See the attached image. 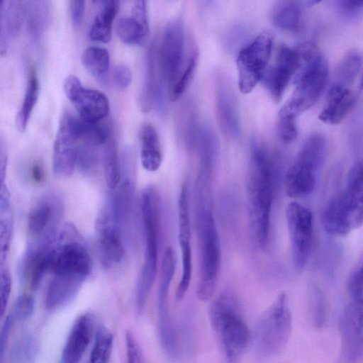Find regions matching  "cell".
Listing matches in <instances>:
<instances>
[{
	"label": "cell",
	"mask_w": 363,
	"mask_h": 363,
	"mask_svg": "<svg viewBox=\"0 0 363 363\" xmlns=\"http://www.w3.org/2000/svg\"><path fill=\"white\" fill-rule=\"evenodd\" d=\"M214 164L200 162L194 188V220L199 250L196 296L209 300L216 289L221 265V247L212 201Z\"/></svg>",
	"instance_id": "1"
},
{
	"label": "cell",
	"mask_w": 363,
	"mask_h": 363,
	"mask_svg": "<svg viewBox=\"0 0 363 363\" xmlns=\"http://www.w3.org/2000/svg\"><path fill=\"white\" fill-rule=\"evenodd\" d=\"M277 165L269 149L253 142L247 174V199L250 225L257 245L267 252L271 242V220L277 184Z\"/></svg>",
	"instance_id": "2"
},
{
	"label": "cell",
	"mask_w": 363,
	"mask_h": 363,
	"mask_svg": "<svg viewBox=\"0 0 363 363\" xmlns=\"http://www.w3.org/2000/svg\"><path fill=\"white\" fill-rule=\"evenodd\" d=\"M140 213L144 237V261L135 289V308L140 315L153 286L158 266L160 230V202L153 186L146 187L141 195Z\"/></svg>",
	"instance_id": "3"
},
{
	"label": "cell",
	"mask_w": 363,
	"mask_h": 363,
	"mask_svg": "<svg viewBox=\"0 0 363 363\" xmlns=\"http://www.w3.org/2000/svg\"><path fill=\"white\" fill-rule=\"evenodd\" d=\"M208 315L225 362L238 363L251 334L238 300L228 293L220 294L211 303Z\"/></svg>",
	"instance_id": "4"
},
{
	"label": "cell",
	"mask_w": 363,
	"mask_h": 363,
	"mask_svg": "<svg viewBox=\"0 0 363 363\" xmlns=\"http://www.w3.org/2000/svg\"><path fill=\"white\" fill-rule=\"evenodd\" d=\"M297 50L301 61L296 73L295 89L282 107L296 117L317 102L326 87L328 79L327 60L315 43L306 42Z\"/></svg>",
	"instance_id": "5"
},
{
	"label": "cell",
	"mask_w": 363,
	"mask_h": 363,
	"mask_svg": "<svg viewBox=\"0 0 363 363\" xmlns=\"http://www.w3.org/2000/svg\"><path fill=\"white\" fill-rule=\"evenodd\" d=\"M328 154V141L321 133L311 134L286 172V194L291 198L310 195L316 186V176Z\"/></svg>",
	"instance_id": "6"
},
{
	"label": "cell",
	"mask_w": 363,
	"mask_h": 363,
	"mask_svg": "<svg viewBox=\"0 0 363 363\" xmlns=\"http://www.w3.org/2000/svg\"><path fill=\"white\" fill-rule=\"evenodd\" d=\"M292 330V313L287 294L280 293L259 318L253 340L256 351L269 357L281 352Z\"/></svg>",
	"instance_id": "7"
},
{
	"label": "cell",
	"mask_w": 363,
	"mask_h": 363,
	"mask_svg": "<svg viewBox=\"0 0 363 363\" xmlns=\"http://www.w3.org/2000/svg\"><path fill=\"white\" fill-rule=\"evenodd\" d=\"M54 245L50 272L86 280L92 269L91 256L72 225H66Z\"/></svg>",
	"instance_id": "8"
},
{
	"label": "cell",
	"mask_w": 363,
	"mask_h": 363,
	"mask_svg": "<svg viewBox=\"0 0 363 363\" xmlns=\"http://www.w3.org/2000/svg\"><path fill=\"white\" fill-rule=\"evenodd\" d=\"M273 42V34L263 31L240 51L237 57L238 87L243 94L251 92L262 79L270 59Z\"/></svg>",
	"instance_id": "9"
},
{
	"label": "cell",
	"mask_w": 363,
	"mask_h": 363,
	"mask_svg": "<svg viewBox=\"0 0 363 363\" xmlns=\"http://www.w3.org/2000/svg\"><path fill=\"white\" fill-rule=\"evenodd\" d=\"M185 35L183 21L176 18L169 22L159 48L160 65L169 94L174 87L187 62L185 59Z\"/></svg>",
	"instance_id": "10"
},
{
	"label": "cell",
	"mask_w": 363,
	"mask_h": 363,
	"mask_svg": "<svg viewBox=\"0 0 363 363\" xmlns=\"http://www.w3.org/2000/svg\"><path fill=\"white\" fill-rule=\"evenodd\" d=\"M286 218L293 263L295 269L301 272L306 266L311 254L313 215L308 208L293 201L286 206Z\"/></svg>",
	"instance_id": "11"
},
{
	"label": "cell",
	"mask_w": 363,
	"mask_h": 363,
	"mask_svg": "<svg viewBox=\"0 0 363 363\" xmlns=\"http://www.w3.org/2000/svg\"><path fill=\"white\" fill-rule=\"evenodd\" d=\"M340 363L363 362V299H352L339 320Z\"/></svg>",
	"instance_id": "12"
},
{
	"label": "cell",
	"mask_w": 363,
	"mask_h": 363,
	"mask_svg": "<svg viewBox=\"0 0 363 363\" xmlns=\"http://www.w3.org/2000/svg\"><path fill=\"white\" fill-rule=\"evenodd\" d=\"M63 203L55 194H48L40 199L28 216V230L34 243L54 244L58 225L63 213Z\"/></svg>",
	"instance_id": "13"
},
{
	"label": "cell",
	"mask_w": 363,
	"mask_h": 363,
	"mask_svg": "<svg viewBox=\"0 0 363 363\" xmlns=\"http://www.w3.org/2000/svg\"><path fill=\"white\" fill-rule=\"evenodd\" d=\"M79 140L74 126V115L65 113L53 145L52 169L56 177L65 178L73 172L77 164Z\"/></svg>",
	"instance_id": "14"
},
{
	"label": "cell",
	"mask_w": 363,
	"mask_h": 363,
	"mask_svg": "<svg viewBox=\"0 0 363 363\" xmlns=\"http://www.w3.org/2000/svg\"><path fill=\"white\" fill-rule=\"evenodd\" d=\"M178 241L181 252L182 272L175 296L182 300L187 293L193 272L191 221L189 206L187 184L184 183L180 189L178 202Z\"/></svg>",
	"instance_id": "15"
},
{
	"label": "cell",
	"mask_w": 363,
	"mask_h": 363,
	"mask_svg": "<svg viewBox=\"0 0 363 363\" xmlns=\"http://www.w3.org/2000/svg\"><path fill=\"white\" fill-rule=\"evenodd\" d=\"M63 89L84 121L99 122L108 114L110 104L106 96L99 90L84 87L76 76L65 78Z\"/></svg>",
	"instance_id": "16"
},
{
	"label": "cell",
	"mask_w": 363,
	"mask_h": 363,
	"mask_svg": "<svg viewBox=\"0 0 363 363\" xmlns=\"http://www.w3.org/2000/svg\"><path fill=\"white\" fill-rule=\"evenodd\" d=\"M301 56L298 50L280 45L274 61L266 69L262 80L273 100L278 103L293 76L301 66Z\"/></svg>",
	"instance_id": "17"
},
{
	"label": "cell",
	"mask_w": 363,
	"mask_h": 363,
	"mask_svg": "<svg viewBox=\"0 0 363 363\" xmlns=\"http://www.w3.org/2000/svg\"><path fill=\"white\" fill-rule=\"evenodd\" d=\"M96 229L98 250L103 266L110 268L119 264L125 255L123 230L104 206L97 216Z\"/></svg>",
	"instance_id": "18"
},
{
	"label": "cell",
	"mask_w": 363,
	"mask_h": 363,
	"mask_svg": "<svg viewBox=\"0 0 363 363\" xmlns=\"http://www.w3.org/2000/svg\"><path fill=\"white\" fill-rule=\"evenodd\" d=\"M216 111L223 135L229 140L239 138L241 125L237 101L230 84L223 76L216 79Z\"/></svg>",
	"instance_id": "19"
},
{
	"label": "cell",
	"mask_w": 363,
	"mask_h": 363,
	"mask_svg": "<svg viewBox=\"0 0 363 363\" xmlns=\"http://www.w3.org/2000/svg\"><path fill=\"white\" fill-rule=\"evenodd\" d=\"M164 81L160 65L159 48L153 43L147 50L145 60L144 79L140 94V106L149 112L161 99Z\"/></svg>",
	"instance_id": "20"
},
{
	"label": "cell",
	"mask_w": 363,
	"mask_h": 363,
	"mask_svg": "<svg viewBox=\"0 0 363 363\" xmlns=\"http://www.w3.org/2000/svg\"><path fill=\"white\" fill-rule=\"evenodd\" d=\"M94 318L86 313L79 315L69 333L62 352V363H79L94 337Z\"/></svg>",
	"instance_id": "21"
},
{
	"label": "cell",
	"mask_w": 363,
	"mask_h": 363,
	"mask_svg": "<svg viewBox=\"0 0 363 363\" xmlns=\"http://www.w3.org/2000/svg\"><path fill=\"white\" fill-rule=\"evenodd\" d=\"M322 224L330 235L345 236L357 228L350 201L344 192L334 197L325 208Z\"/></svg>",
	"instance_id": "22"
},
{
	"label": "cell",
	"mask_w": 363,
	"mask_h": 363,
	"mask_svg": "<svg viewBox=\"0 0 363 363\" xmlns=\"http://www.w3.org/2000/svg\"><path fill=\"white\" fill-rule=\"evenodd\" d=\"M118 37L128 45L143 44L150 33L147 2L134 1L131 16L120 18L116 26Z\"/></svg>",
	"instance_id": "23"
},
{
	"label": "cell",
	"mask_w": 363,
	"mask_h": 363,
	"mask_svg": "<svg viewBox=\"0 0 363 363\" xmlns=\"http://www.w3.org/2000/svg\"><path fill=\"white\" fill-rule=\"evenodd\" d=\"M355 101V96L348 86L335 82L328 92L319 119L330 125L340 123L352 110Z\"/></svg>",
	"instance_id": "24"
},
{
	"label": "cell",
	"mask_w": 363,
	"mask_h": 363,
	"mask_svg": "<svg viewBox=\"0 0 363 363\" xmlns=\"http://www.w3.org/2000/svg\"><path fill=\"white\" fill-rule=\"evenodd\" d=\"M27 2L19 0L1 1L0 6V50L6 53L10 38L16 36L26 16Z\"/></svg>",
	"instance_id": "25"
},
{
	"label": "cell",
	"mask_w": 363,
	"mask_h": 363,
	"mask_svg": "<svg viewBox=\"0 0 363 363\" xmlns=\"http://www.w3.org/2000/svg\"><path fill=\"white\" fill-rule=\"evenodd\" d=\"M84 281L77 277L52 275L45 294L46 308L52 311L66 306L77 294Z\"/></svg>",
	"instance_id": "26"
},
{
	"label": "cell",
	"mask_w": 363,
	"mask_h": 363,
	"mask_svg": "<svg viewBox=\"0 0 363 363\" xmlns=\"http://www.w3.org/2000/svg\"><path fill=\"white\" fill-rule=\"evenodd\" d=\"M304 7H306L304 1L287 0L277 1L271 11L272 22L282 30L297 33L302 28Z\"/></svg>",
	"instance_id": "27"
},
{
	"label": "cell",
	"mask_w": 363,
	"mask_h": 363,
	"mask_svg": "<svg viewBox=\"0 0 363 363\" xmlns=\"http://www.w3.org/2000/svg\"><path fill=\"white\" fill-rule=\"evenodd\" d=\"M140 140L143 168L151 172L157 171L162 162V153L157 132L152 125H143L140 130Z\"/></svg>",
	"instance_id": "28"
},
{
	"label": "cell",
	"mask_w": 363,
	"mask_h": 363,
	"mask_svg": "<svg viewBox=\"0 0 363 363\" xmlns=\"http://www.w3.org/2000/svg\"><path fill=\"white\" fill-rule=\"evenodd\" d=\"M99 11L89 29L91 40L108 43L111 38L113 21L119 9L118 1H96Z\"/></svg>",
	"instance_id": "29"
},
{
	"label": "cell",
	"mask_w": 363,
	"mask_h": 363,
	"mask_svg": "<svg viewBox=\"0 0 363 363\" xmlns=\"http://www.w3.org/2000/svg\"><path fill=\"white\" fill-rule=\"evenodd\" d=\"M177 264V257L174 250L168 247L166 248L162 261L161 274L158 289L157 313L169 312V291Z\"/></svg>",
	"instance_id": "30"
},
{
	"label": "cell",
	"mask_w": 363,
	"mask_h": 363,
	"mask_svg": "<svg viewBox=\"0 0 363 363\" xmlns=\"http://www.w3.org/2000/svg\"><path fill=\"white\" fill-rule=\"evenodd\" d=\"M82 62L91 74L101 84H105L110 67V55L106 48L87 47L82 52Z\"/></svg>",
	"instance_id": "31"
},
{
	"label": "cell",
	"mask_w": 363,
	"mask_h": 363,
	"mask_svg": "<svg viewBox=\"0 0 363 363\" xmlns=\"http://www.w3.org/2000/svg\"><path fill=\"white\" fill-rule=\"evenodd\" d=\"M39 94V81L35 67H30L24 98L16 118V128L20 132L26 129L32 111L37 102Z\"/></svg>",
	"instance_id": "32"
},
{
	"label": "cell",
	"mask_w": 363,
	"mask_h": 363,
	"mask_svg": "<svg viewBox=\"0 0 363 363\" xmlns=\"http://www.w3.org/2000/svg\"><path fill=\"white\" fill-rule=\"evenodd\" d=\"M344 193L354 211L363 216V159L358 160L350 167Z\"/></svg>",
	"instance_id": "33"
},
{
	"label": "cell",
	"mask_w": 363,
	"mask_h": 363,
	"mask_svg": "<svg viewBox=\"0 0 363 363\" xmlns=\"http://www.w3.org/2000/svg\"><path fill=\"white\" fill-rule=\"evenodd\" d=\"M49 16V5L47 1H31L27 2V29L30 36L38 40L43 34Z\"/></svg>",
	"instance_id": "34"
},
{
	"label": "cell",
	"mask_w": 363,
	"mask_h": 363,
	"mask_svg": "<svg viewBox=\"0 0 363 363\" xmlns=\"http://www.w3.org/2000/svg\"><path fill=\"white\" fill-rule=\"evenodd\" d=\"M113 337L108 329L100 325L96 329L94 343L87 363H108L111 356Z\"/></svg>",
	"instance_id": "35"
},
{
	"label": "cell",
	"mask_w": 363,
	"mask_h": 363,
	"mask_svg": "<svg viewBox=\"0 0 363 363\" xmlns=\"http://www.w3.org/2000/svg\"><path fill=\"white\" fill-rule=\"evenodd\" d=\"M362 65L360 53L356 50L347 52L338 63L335 77L339 84L348 86L356 79Z\"/></svg>",
	"instance_id": "36"
},
{
	"label": "cell",
	"mask_w": 363,
	"mask_h": 363,
	"mask_svg": "<svg viewBox=\"0 0 363 363\" xmlns=\"http://www.w3.org/2000/svg\"><path fill=\"white\" fill-rule=\"evenodd\" d=\"M104 170L106 183L111 190L120 184L122 167L114 143H109L104 152Z\"/></svg>",
	"instance_id": "37"
},
{
	"label": "cell",
	"mask_w": 363,
	"mask_h": 363,
	"mask_svg": "<svg viewBox=\"0 0 363 363\" xmlns=\"http://www.w3.org/2000/svg\"><path fill=\"white\" fill-rule=\"evenodd\" d=\"M78 131L80 140L84 145L96 147L105 143L109 137V129L99 122H89L81 117L78 121Z\"/></svg>",
	"instance_id": "38"
},
{
	"label": "cell",
	"mask_w": 363,
	"mask_h": 363,
	"mask_svg": "<svg viewBox=\"0 0 363 363\" xmlns=\"http://www.w3.org/2000/svg\"><path fill=\"white\" fill-rule=\"evenodd\" d=\"M198 56L196 49L193 48L191 51L189 50L185 67L174 87L169 94L171 101L178 99L188 88L196 68Z\"/></svg>",
	"instance_id": "39"
},
{
	"label": "cell",
	"mask_w": 363,
	"mask_h": 363,
	"mask_svg": "<svg viewBox=\"0 0 363 363\" xmlns=\"http://www.w3.org/2000/svg\"><path fill=\"white\" fill-rule=\"evenodd\" d=\"M37 352V340L33 335L26 334L16 342L12 358L16 363H33Z\"/></svg>",
	"instance_id": "40"
},
{
	"label": "cell",
	"mask_w": 363,
	"mask_h": 363,
	"mask_svg": "<svg viewBox=\"0 0 363 363\" xmlns=\"http://www.w3.org/2000/svg\"><path fill=\"white\" fill-rule=\"evenodd\" d=\"M296 116L281 108L278 114L277 130L280 140L286 144L293 143L298 135Z\"/></svg>",
	"instance_id": "41"
},
{
	"label": "cell",
	"mask_w": 363,
	"mask_h": 363,
	"mask_svg": "<svg viewBox=\"0 0 363 363\" xmlns=\"http://www.w3.org/2000/svg\"><path fill=\"white\" fill-rule=\"evenodd\" d=\"M34 308L33 297L27 294H21L14 301L9 315L14 324L25 322L33 315Z\"/></svg>",
	"instance_id": "42"
},
{
	"label": "cell",
	"mask_w": 363,
	"mask_h": 363,
	"mask_svg": "<svg viewBox=\"0 0 363 363\" xmlns=\"http://www.w3.org/2000/svg\"><path fill=\"white\" fill-rule=\"evenodd\" d=\"M0 241L1 261H4L7 257L11 235V220L10 210L0 211Z\"/></svg>",
	"instance_id": "43"
},
{
	"label": "cell",
	"mask_w": 363,
	"mask_h": 363,
	"mask_svg": "<svg viewBox=\"0 0 363 363\" xmlns=\"http://www.w3.org/2000/svg\"><path fill=\"white\" fill-rule=\"evenodd\" d=\"M127 363H145L143 350L131 331L125 333Z\"/></svg>",
	"instance_id": "44"
},
{
	"label": "cell",
	"mask_w": 363,
	"mask_h": 363,
	"mask_svg": "<svg viewBox=\"0 0 363 363\" xmlns=\"http://www.w3.org/2000/svg\"><path fill=\"white\" fill-rule=\"evenodd\" d=\"M347 290L352 299H363V262L351 274Z\"/></svg>",
	"instance_id": "45"
},
{
	"label": "cell",
	"mask_w": 363,
	"mask_h": 363,
	"mask_svg": "<svg viewBox=\"0 0 363 363\" xmlns=\"http://www.w3.org/2000/svg\"><path fill=\"white\" fill-rule=\"evenodd\" d=\"M112 77L116 87L120 90H124L130 84L133 75L128 65L120 64L113 68Z\"/></svg>",
	"instance_id": "46"
},
{
	"label": "cell",
	"mask_w": 363,
	"mask_h": 363,
	"mask_svg": "<svg viewBox=\"0 0 363 363\" xmlns=\"http://www.w3.org/2000/svg\"><path fill=\"white\" fill-rule=\"evenodd\" d=\"M97 162V156L93 147L86 145L79 147L77 165L82 171H89L94 168Z\"/></svg>",
	"instance_id": "47"
},
{
	"label": "cell",
	"mask_w": 363,
	"mask_h": 363,
	"mask_svg": "<svg viewBox=\"0 0 363 363\" xmlns=\"http://www.w3.org/2000/svg\"><path fill=\"white\" fill-rule=\"evenodd\" d=\"M11 289V278L6 268H1V313L4 315L7 307Z\"/></svg>",
	"instance_id": "48"
},
{
	"label": "cell",
	"mask_w": 363,
	"mask_h": 363,
	"mask_svg": "<svg viewBox=\"0 0 363 363\" xmlns=\"http://www.w3.org/2000/svg\"><path fill=\"white\" fill-rule=\"evenodd\" d=\"M14 325L10 315H7L4 319V323L1 327V336H0V359L2 362L4 358V352L9 342L10 333L13 325Z\"/></svg>",
	"instance_id": "49"
},
{
	"label": "cell",
	"mask_w": 363,
	"mask_h": 363,
	"mask_svg": "<svg viewBox=\"0 0 363 363\" xmlns=\"http://www.w3.org/2000/svg\"><path fill=\"white\" fill-rule=\"evenodd\" d=\"M69 6L72 24L74 27H78L83 18L85 2L83 0H72Z\"/></svg>",
	"instance_id": "50"
},
{
	"label": "cell",
	"mask_w": 363,
	"mask_h": 363,
	"mask_svg": "<svg viewBox=\"0 0 363 363\" xmlns=\"http://www.w3.org/2000/svg\"><path fill=\"white\" fill-rule=\"evenodd\" d=\"M337 6L345 15L352 16L363 10V1H339Z\"/></svg>",
	"instance_id": "51"
},
{
	"label": "cell",
	"mask_w": 363,
	"mask_h": 363,
	"mask_svg": "<svg viewBox=\"0 0 363 363\" xmlns=\"http://www.w3.org/2000/svg\"><path fill=\"white\" fill-rule=\"evenodd\" d=\"M7 163V155L3 143H1L0 150V165H1V183L4 182L6 169Z\"/></svg>",
	"instance_id": "52"
},
{
	"label": "cell",
	"mask_w": 363,
	"mask_h": 363,
	"mask_svg": "<svg viewBox=\"0 0 363 363\" xmlns=\"http://www.w3.org/2000/svg\"><path fill=\"white\" fill-rule=\"evenodd\" d=\"M31 175L33 179L37 182H41L44 179V171L39 164H35L32 167Z\"/></svg>",
	"instance_id": "53"
}]
</instances>
